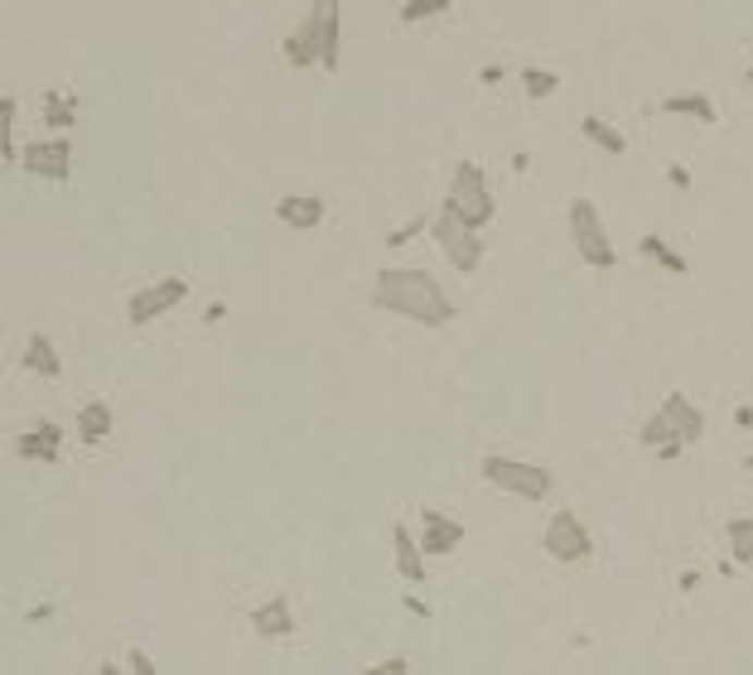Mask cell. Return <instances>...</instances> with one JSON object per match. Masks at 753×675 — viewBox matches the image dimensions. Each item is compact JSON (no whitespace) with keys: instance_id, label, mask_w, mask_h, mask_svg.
Masks as SVG:
<instances>
[{"instance_id":"9a60e30c","label":"cell","mask_w":753,"mask_h":675,"mask_svg":"<svg viewBox=\"0 0 753 675\" xmlns=\"http://www.w3.org/2000/svg\"><path fill=\"white\" fill-rule=\"evenodd\" d=\"M271 212H276V222H286V228L314 232L329 208H324V198H314V194H286L280 202H271Z\"/></svg>"},{"instance_id":"5bb4252c","label":"cell","mask_w":753,"mask_h":675,"mask_svg":"<svg viewBox=\"0 0 753 675\" xmlns=\"http://www.w3.org/2000/svg\"><path fill=\"white\" fill-rule=\"evenodd\" d=\"M15 454L29 458V464H59L63 458V430L59 425H49V420H39L29 434L15 439Z\"/></svg>"},{"instance_id":"ffe728a7","label":"cell","mask_w":753,"mask_h":675,"mask_svg":"<svg viewBox=\"0 0 753 675\" xmlns=\"http://www.w3.org/2000/svg\"><path fill=\"white\" fill-rule=\"evenodd\" d=\"M44 126L69 135L77 126V97H69L63 87H49V93H44Z\"/></svg>"},{"instance_id":"d6986e66","label":"cell","mask_w":753,"mask_h":675,"mask_svg":"<svg viewBox=\"0 0 753 675\" xmlns=\"http://www.w3.org/2000/svg\"><path fill=\"white\" fill-rule=\"evenodd\" d=\"M661 116H691V121H701V126H715L719 111L705 93H671V97H661Z\"/></svg>"},{"instance_id":"4dcf8cb0","label":"cell","mask_w":753,"mask_h":675,"mask_svg":"<svg viewBox=\"0 0 753 675\" xmlns=\"http://www.w3.org/2000/svg\"><path fill=\"white\" fill-rule=\"evenodd\" d=\"M406 608H411L415 617H430V603H425V599H415V593H406Z\"/></svg>"},{"instance_id":"d590c367","label":"cell","mask_w":753,"mask_h":675,"mask_svg":"<svg viewBox=\"0 0 753 675\" xmlns=\"http://www.w3.org/2000/svg\"><path fill=\"white\" fill-rule=\"evenodd\" d=\"M744 468H749V472H753V454H749V458H744Z\"/></svg>"},{"instance_id":"484cf974","label":"cell","mask_w":753,"mask_h":675,"mask_svg":"<svg viewBox=\"0 0 753 675\" xmlns=\"http://www.w3.org/2000/svg\"><path fill=\"white\" fill-rule=\"evenodd\" d=\"M454 10V0H406L401 5V25H425V20H440Z\"/></svg>"},{"instance_id":"30bf717a","label":"cell","mask_w":753,"mask_h":675,"mask_svg":"<svg viewBox=\"0 0 753 675\" xmlns=\"http://www.w3.org/2000/svg\"><path fill=\"white\" fill-rule=\"evenodd\" d=\"M459 545H464V521H454V516L430 512V506H425V512H421V550H425V555L440 560V555H454Z\"/></svg>"},{"instance_id":"ac0fdd59","label":"cell","mask_w":753,"mask_h":675,"mask_svg":"<svg viewBox=\"0 0 753 675\" xmlns=\"http://www.w3.org/2000/svg\"><path fill=\"white\" fill-rule=\"evenodd\" d=\"M25 371L29 377H39V381H59L63 377V357H59V347H53L49 333H29L25 338Z\"/></svg>"},{"instance_id":"7c38bea8","label":"cell","mask_w":753,"mask_h":675,"mask_svg":"<svg viewBox=\"0 0 753 675\" xmlns=\"http://www.w3.org/2000/svg\"><path fill=\"white\" fill-rule=\"evenodd\" d=\"M252 627H256V637H295L300 633V617H295V608H290L286 593H271L262 608H252Z\"/></svg>"},{"instance_id":"f1b7e54d","label":"cell","mask_w":753,"mask_h":675,"mask_svg":"<svg viewBox=\"0 0 753 675\" xmlns=\"http://www.w3.org/2000/svg\"><path fill=\"white\" fill-rule=\"evenodd\" d=\"M411 671V661L406 656H387V661H377L373 675H406Z\"/></svg>"},{"instance_id":"1f68e13d","label":"cell","mask_w":753,"mask_h":675,"mask_svg":"<svg viewBox=\"0 0 753 675\" xmlns=\"http://www.w3.org/2000/svg\"><path fill=\"white\" fill-rule=\"evenodd\" d=\"M478 77H483V83L493 87V83H502V68H498V63H488V68H483V73H478Z\"/></svg>"},{"instance_id":"d6a6232c","label":"cell","mask_w":753,"mask_h":675,"mask_svg":"<svg viewBox=\"0 0 753 675\" xmlns=\"http://www.w3.org/2000/svg\"><path fill=\"white\" fill-rule=\"evenodd\" d=\"M701 589V574H681V593H695Z\"/></svg>"},{"instance_id":"9c48e42d","label":"cell","mask_w":753,"mask_h":675,"mask_svg":"<svg viewBox=\"0 0 753 675\" xmlns=\"http://www.w3.org/2000/svg\"><path fill=\"white\" fill-rule=\"evenodd\" d=\"M184 299H189V280L184 275H165V280H155V285H145L126 299V319L136 323V329H145V323H155L170 309H179Z\"/></svg>"},{"instance_id":"7a4b0ae2","label":"cell","mask_w":753,"mask_h":675,"mask_svg":"<svg viewBox=\"0 0 753 675\" xmlns=\"http://www.w3.org/2000/svg\"><path fill=\"white\" fill-rule=\"evenodd\" d=\"M290 68H324L333 73L343 59V0H309V10L300 15L295 34L286 39Z\"/></svg>"},{"instance_id":"83f0119b","label":"cell","mask_w":753,"mask_h":675,"mask_svg":"<svg viewBox=\"0 0 753 675\" xmlns=\"http://www.w3.org/2000/svg\"><path fill=\"white\" fill-rule=\"evenodd\" d=\"M126 671H136V675H155V661L145 656L141 647H131V651H126Z\"/></svg>"},{"instance_id":"d4e9b609","label":"cell","mask_w":753,"mask_h":675,"mask_svg":"<svg viewBox=\"0 0 753 675\" xmlns=\"http://www.w3.org/2000/svg\"><path fill=\"white\" fill-rule=\"evenodd\" d=\"M522 93L532 101H546L560 93V73H550V68H522Z\"/></svg>"},{"instance_id":"7402d4cb","label":"cell","mask_w":753,"mask_h":675,"mask_svg":"<svg viewBox=\"0 0 753 675\" xmlns=\"http://www.w3.org/2000/svg\"><path fill=\"white\" fill-rule=\"evenodd\" d=\"M637 251H643L647 261H657L661 270H671V275H685V270H691V261H685L681 251H671L667 236H657V232H647L643 242H637Z\"/></svg>"},{"instance_id":"e575fe53","label":"cell","mask_w":753,"mask_h":675,"mask_svg":"<svg viewBox=\"0 0 753 675\" xmlns=\"http://www.w3.org/2000/svg\"><path fill=\"white\" fill-rule=\"evenodd\" d=\"M744 83H749V87H753V63H749V73H744Z\"/></svg>"},{"instance_id":"5b68a950","label":"cell","mask_w":753,"mask_h":675,"mask_svg":"<svg viewBox=\"0 0 753 675\" xmlns=\"http://www.w3.org/2000/svg\"><path fill=\"white\" fill-rule=\"evenodd\" d=\"M566 222H570V242H575L584 266H594V270H614L618 266V246L609 242V228H604L594 198H570Z\"/></svg>"},{"instance_id":"cb8c5ba5","label":"cell","mask_w":753,"mask_h":675,"mask_svg":"<svg viewBox=\"0 0 753 675\" xmlns=\"http://www.w3.org/2000/svg\"><path fill=\"white\" fill-rule=\"evenodd\" d=\"M725 536H729V555H734V565H753V516H734Z\"/></svg>"},{"instance_id":"8fae6325","label":"cell","mask_w":753,"mask_h":675,"mask_svg":"<svg viewBox=\"0 0 753 675\" xmlns=\"http://www.w3.org/2000/svg\"><path fill=\"white\" fill-rule=\"evenodd\" d=\"M637 444L647 449V454H657V458H681L685 454V439L677 434V425L667 420V410H652L643 425H637Z\"/></svg>"},{"instance_id":"836d02e7","label":"cell","mask_w":753,"mask_h":675,"mask_svg":"<svg viewBox=\"0 0 753 675\" xmlns=\"http://www.w3.org/2000/svg\"><path fill=\"white\" fill-rule=\"evenodd\" d=\"M739 425H744V430H753V405H739Z\"/></svg>"},{"instance_id":"4316f807","label":"cell","mask_w":753,"mask_h":675,"mask_svg":"<svg viewBox=\"0 0 753 675\" xmlns=\"http://www.w3.org/2000/svg\"><path fill=\"white\" fill-rule=\"evenodd\" d=\"M425 228H430V222H425V218H415V222H406V228H401V232H387V246H406L411 236H421Z\"/></svg>"},{"instance_id":"277c9868","label":"cell","mask_w":753,"mask_h":675,"mask_svg":"<svg viewBox=\"0 0 753 675\" xmlns=\"http://www.w3.org/2000/svg\"><path fill=\"white\" fill-rule=\"evenodd\" d=\"M478 472L488 488L508 492V498H522V502H546L550 488H556V478L542 464H526V458H508V454H488L478 464Z\"/></svg>"},{"instance_id":"6da1fadb","label":"cell","mask_w":753,"mask_h":675,"mask_svg":"<svg viewBox=\"0 0 753 675\" xmlns=\"http://www.w3.org/2000/svg\"><path fill=\"white\" fill-rule=\"evenodd\" d=\"M373 309L397 314V319L421 323V329H445L459 314L445 285L421 266H381L373 280Z\"/></svg>"},{"instance_id":"8992f818","label":"cell","mask_w":753,"mask_h":675,"mask_svg":"<svg viewBox=\"0 0 753 675\" xmlns=\"http://www.w3.org/2000/svg\"><path fill=\"white\" fill-rule=\"evenodd\" d=\"M430 242L440 246L449 270H459V275H474V270L483 266V236H478V228H469L464 218H454L445 202H440V212L430 218Z\"/></svg>"},{"instance_id":"f546056e","label":"cell","mask_w":753,"mask_h":675,"mask_svg":"<svg viewBox=\"0 0 753 675\" xmlns=\"http://www.w3.org/2000/svg\"><path fill=\"white\" fill-rule=\"evenodd\" d=\"M667 184L685 194V188H691V169H685V164H671V169H667Z\"/></svg>"},{"instance_id":"603a6c76","label":"cell","mask_w":753,"mask_h":675,"mask_svg":"<svg viewBox=\"0 0 753 675\" xmlns=\"http://www.w3.org/2000/svg\"><path fill=\"white\" fill-rule=\"evenodd\" d=\"M15 121H20V101L5 97L0 101V150H5L10 164H20V150H25V145L15 140Z\"/></svg>"},{"instance_id":"e0dca14e","label":"cell","mask_w":753,"mask_h":675,"mask_svg":"<svg viewBox=\"0 0 753 675\" xmlns=\"http://www.w3.org/2000/svg\"><path fill=\"white\" fill-rule=\"evenodd\" d=\"M391 545H397V574L406 584H425V550H421V536H411V526H391Z\"/></svg>"},{"instance_id":"3957f363","label":"cell","mask_w":753,"mask_h":675,"mask_svg":"<svg viewBox=\"0 0 753 675\" xmlns=\"http://www.w3.org/2000/svg\"><path fill=\"white\" fill-rule=\"evenodd\" d=\"M445 208L454 212V218H464L469 228H488L493 218H498V202H493V188H488V174H483V164L474 160H459L454 174H449V194H445Z\"/></svg>"},{"instance_id":"2e32d148","label":"cell","mask_w":753,"mask_h":675,"mask_svg":"<svg viewBox=\"0 0 753 675\" xmlns=\"http://www.w3.org/2000/svg\"><path fill=\"white\" fill-rule=\"evenodd\" d=\"M661 410H667V420L677 425V434L685 439V449L701 444V439H705V410H701V405H695L691 396H685V391H667Z\"/></svg>"},{"instance_id":"52a82bcc","label":"cell","mask_w":753,"mask_h":675,"mask_svg":"<svg viewBox=\"0 0 753 675\" xmlns=\"http://www.w3.org/2000/svg\"><path fill=\"white\" fill-rule=\"evenodd\" d=\"M542 550L556 565H584L594 555V536L580 521V512H550V521L542 531Z\"/></svg>"},{"instance_id":"4fadbf2b","label":"cell","mask_w":753,"mask_h":675,"mask_svg":"<svg viewBox=\"0 0 753 675\" xmlns=\"http://www.w3.org/2000/svg\"><path fill=\"white\" fill-rule=\"evenodd\" d=\"M73 434H77V444L102 449L107 439L117 434V415H111V405L107 401H87L83 410H77V420H73Z\"/></svg>"},{"instance_id":"ba28073f","label":"cell","mask_w":753,"mask_h":675,"mask_svg":"<svg viewBox=\"0 0 753 675\" xmlns=\"http://www.w3.org/2000/svg\"><path fill=\"white\" fill-rule=\"evenodd\" d=\"M20 169L35 179H49V184H69L73 179V140L53 131L49 140H29L20 150Z\"/></svg>"},{"instance_id":"44dd1931","label":"cell","mask_w":753,"mask_h":675,"mask_svg":"<svg viewBox=\"0 0 753 675\" xmlns=\"http://www.w3.org/2000/svg\"><path fill=\"white\" fill-rule=\"evenodd\" d=\"M580 135H584V140H590V145H594V150L614 155V160H618V155H628V140H623V131H618V126H609V121H604V116H580Z\"/></svg>"}]
</instances>
